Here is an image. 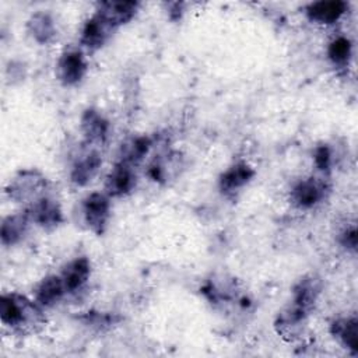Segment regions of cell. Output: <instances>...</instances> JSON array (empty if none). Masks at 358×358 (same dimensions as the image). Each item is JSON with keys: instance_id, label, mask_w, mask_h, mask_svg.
I'll return each mask as SVG.
<instances>
[{"instance_id": "1", "label": "cell", "mask_w": 358, "mask_h": 358, "mask_svg": "<svg viewBox=\"0 0 358 358\" xmlns=\"http://www.w3.org/2000/svg\"><path fill=\"white\" fill-rule=\"evenodd\" d=\"M0 319L4 326L20 331H32L43 323L42 306L18 292L3 294L0 298Z\"/></svg>"}, {"instance_id": "2", "label": "cell", "mask_w": 358, "mask_h": 358, "mask_svg": "<svg viewBox=\"0 0 358 358\" xmlns=\"http://www.w3.org/2000/svg\"><path fill=\"white\" fill-rule=\"evenodd\" d=\"M49 182L46 176L35 169L25 168L18 171L6 186L7 196L15 203H28L29 206L46 196Z\"/></svg>"}, {"instance_id": "3", "label": "cell", "mask_w": 358, "mask_h": 358, "mask_svg": "<svg viewBox=\"0 0 358 358\" xmlns=\"http://www.w3.org/2000/svg\"><path fill=\"white\" fill-rule=\"evenodd\" d=\"M83 217L91 232L102 235L110 218V197L101 192L88 194L83 200Z\"/></svg>"}, {"instance_id": "4", "label": "cell", "mask_w": 358, "mask_h": 358, "mask_svg": "<svg viewBox=\"0 0 358 358\" xmlns=\"http://www.w3.org/2000/svg\"><path fill=\"white\" fill-rule=\"evenodd\" d=\"M88 64L84 55L80 50H64L56 63V77L66 85H77L87 74Z\"/></svg>"}, {"instance_id": "5", "label": "cell", "mask_w": 358, "mask_h": 358, "mask_svg": "<svg viewBox=\"0 0 358 358\" xmlns=\"http://www.w3.org/2000/svg\"><path fill=\"white\" fill-rule=\"evenodd\" d=\"M326 193V185L317 178H306L299 180L289 193V201L299 210H309L320 203Z\"/></svg>"}, {"instance_id": "6", "label": "cell", "mask_w": 358, "mask_h": 358, "mask_svg": "<svg viewBox=\"0 0 358 358\" xmlns=\"http://www.w3.org/2000/svg\"><path fill=\"white\" fill-rule=\"evenodd\" d=\"M27 211L31 222H35L45 231H53L63 222V211L60 204L49 196H43L31 204Z\"/></svg>"}, {"instance_id": "7", "label": "cell", "mask_w": 358, "mask_h": 358, "mask_svg": "<svg viewBox=\"0 0 358 358\" xmlns=\"http://www.w3.org/2000/svg\"><path fill=\"white\" fill-rule=\"evenodd\" d=\"M308 316L309 312L291 302L289 306H287L284 310L278 313L274 322V327L282 338L294 341L302 334Z\"/></svg>"}, {"instance_id": "8", "label": "cell", "mask_w": 358, "mask_h": 358, "mask_svg": "<svg viewBox=\"0 0 358 358\" xmlns=\"http://www.w3.org/2000/svg\"><path fill=\"white\" fill-rule=\"evenodd\" d=\"M136 186V173L133 166L117 161L105 179L103 193L109 197H122L129 194Z\"/></svg>"}, {"instance_id": "9", "label": "cell", "mask_w": 358, "mask_h": 358, "mask_svg": "<svg viewBox=\"0 0 358 358\" xmlns=\"http://www.w3.org/2000/svg\"><path fill=\"white\" fill-rule=\"evenodd\" d=\"M113 31L115 28L99 13L95 11L92 17L85 21L81 31L80 42L84 48L90 50H96L105 45Z\"/></svg>"}, {"instance_id": "10", "label": "cell", "mask_w": 358, "mask_h": 358, "mask_svg": "<svg viewBox=\"0 0 358 358\" xmlns=\"http://www.w3.org/2000/svg\"><path fill=\"white\" fill-rule=\"evenodd\" d=\"M108 119L96 109L88 108L83 112L80 119V129L87 143L94 145H102L108 140L109 134Z\"/></svg>"}, {"instance_id": "11", "label": "cell", "mask_w": 358, "mask_h": 358, "mask_svg": "<svg viewBox=\"0 0 358 358\" xmlns=\"http://www.w3.org/2000/svg\"><path fill=\"white\" fill-rule=\"evenodd\" d=\"M255 173V169L248 162H236L221 173L218 180L220 190L227 196L235 194L253 179Z\"/></svg>"}, {"instance_id": "12", "label": "cell", "mask_w": 358, "mask_h": 358, "mask_svg": "<svg viewBox=\"0 0 358 358\" xmlns=\"http://www.w3.org/2000/svg\"><path fill=\"white\" fill-rule=\"evenodd\" d=\"M90 275H91V263L85 256L76 257L74 260L67 263L60 273V277L63 280L67 294H74L80 291L90 280Z\"/></svg>"}, {"instance_id": "13", "label": "cell", "mask_w": 358, "mask_h": 358, "mask_svg": "<svg viewBox=\"0 0 358 358\" xmlns=\"http://www.w3.org/2000/svg\"><path fill=\"white\" fill-rule=\"evenodd\" d=\"M347 11V4L341 0H329V1H315L306 6V17L316 24L330 25L337 22L344 13Z\"/></svg>"}, {"instance_id": "14", "label": "cell", "mask_w": 358, "mask_h": 358, "mask_svg": "<svg viewBox=\"0 0 358 358\" xmlns=\"http://www.w3.org/2000/svg\"><path fill=\"white\" fill-rule=\"evenodd\" d=\"M138 8L136 1H102L98 4L99 13L115 29L133 20Z\"/></svg>"}, {"instance_id": "15", "label": "cell", "mask_w": 358, "mask_h": 358, "mask_svg": "<svg viewBox=\"0 0 358 358\" xmlns=\"http://www.w3.org/2000/svg\"><path fill=\"white\" fill-rule=\"evenodd\" d=\"M102 165V158L96 151H90L81 158H77L70 171V180L73 185L83 187L87 186L98 173Z\"/></svg>"}, {"instance_id": "16", "label": "cell", "mask_w": 358, "mask_h": 358, "mask_svg": "<svg viewBox=\"0 0 358 358\" xmlns=\"http://www.w3.org/2000/svg\"><path fill=\"white\" fill-rule=\"evenodd\" d=\"M66 288L63 284V280L56 274H50L46 275L45 278H42L38 285L34 289V295H35V301L42 306V308H52L55 306L57 302H60L63 299V296L66 295Z\"/></svg>"}, {"instance_id": "17", "label": "cell", "mask_w": 358, "mask_h": 358, "mask_svg": "<svg viewBox=\"0 0 358 358\" xmlns=\"http://www.w3.org/2000/svg\"><path fill=\"white\" fill-rule=\"evenodd\" d=\"M27 31L31 38L41 45H48L53 42L57 32L53 17L48 11L34 13L27 21Z\"/></svg>"}, {"instance_id": "18", "label": "cell", "mask_w": 358, "mask_h": 358, "mask_svg": "<svg viewBox=\"0 0 358 358\" xmlns=\"http://www.w3.org/2000/svg\"><path fill=\"white\" fill-rule=\"evenodd\" d=\"M29 222H31V218H29L27 210L7 215L3 220L1 227H0L1 243L4 246H13V245L18 243L27 234Z\"/></svg>"}, {"instance_id": "19", "label": "cell", "mask_w": 358, "mask_h": 358, "mask_svg": "<svg viewBox=\"0 0 358 358\" xmlns=\"http://www.w3.org/2000/svg\"><path fill=\"white\" fill-rule=\"evenodd\" d=\"M331 334L352 354H358V320L355 316L341 317L331 323Z\"/></svg>"}, {"instance_id": "20", "label": "cell", "mask_w": 358, "mask_h": 358, "mask_svg": "<svg viewBox=\"0 0 358 358\" xmlns=\"http://www.w3.org/2000/svg\"><path fill=\"white\" fill-rule=\"evenodd\" d=\"M292 291H294L292 303L298 305L299 308H302L310 313L316 303L317 295L320 292L319 280L315 278L313 275L303 277L296 282V285L294 287Z\"/></svg>"}, {"instance_id": "21", "label": "cell", "mask_w": 358, "mask_h": 358, "mask_svg": "<svg viewBox=\"0 0 358 358\" xmlns=\"http://www.w3.org/2000/svg\"><path fill=\"white\" fill-rule=\"evenodd\" d=\"M151 145H152V141L148 136L131 137L120 145L119 161L133 166L138 164L148 154Z\"/></svg>"}, {"instance_id": "22", "label": "cell", "mask_w": 358, "mask_h": 358, "mask_svg": "<svg viewBox=\"0 0 358 358\" xmlns=\"http://www.w3.org/2000/svg\"><path fill=\"white\" fill-rule=\"evenodd\" d=\"M352 45L351 41L345 36L334 38L327 48V56L330 62L337 67H345L351 59Z\"/></svg>"}, {"instance_id": "23", "label": "cell", "mask_w": 358, "mask_h": 358, "mask_svg": "<svg viewBox=\"0 0 358 358\" xmlns=\"http://www.w3.org/2000/svg\"><path fill=\"white\" fill-rule=\"evenodd\" d=\"M313 161H315V165L319 171H322V172L329 171V168L331 165V151H330V148L326 144L316 147L315 154H313Z\"/></svg>"}, {"instance_id": "24", "label": "cell", "mask_w": 358, "mask_h": 358, "mask_svg": "<svg viewBox=\"0 0 358 358\" xmlns=\"http://www.w3.org/2000/svg\"><path fill=\"white\" fill-rule=\"evenodd\" d=\"M340 243L350 250H355L357 249V231L354 227L347 228L341 232L340 235Z\"/></svg>"}]
</instances>
